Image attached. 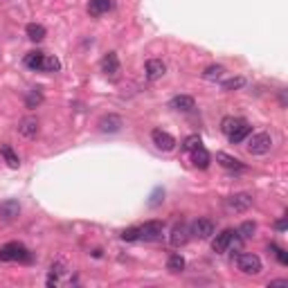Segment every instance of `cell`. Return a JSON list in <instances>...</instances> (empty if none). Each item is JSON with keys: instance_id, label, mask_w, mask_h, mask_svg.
I'll return each mask as SVG.
<instances>
[{"instance_id": "6da1fadb", "label": "cell", "mask_w": 288, "mask_h": 288, "mask_svg": "<svg viewBox=\"0 0 288 288\" xmlns=\"http://www.w3.org/2000/svg\"><path fill=\"white\" fill-rule=\"evenodd\" d=\"M0 261H23V264H30L32 254L23 243H7L0 248Z\"/></svg>"}, {"instance_id": "7a4b0ae2", "label": "cell", "mask_w": 288, "mask_h": 288, "mask_svg": "<svg viewBox=\"0 0 288 288\" xmlns=\"http://www.w3.org/2000/svg\"><path fill=\"white\" fill-rule=\"evenodd\" d=\"M270 147H273V137L268 133H254L248 140V153H252V156H266Z\"/></svg>"}, {"instance_id": "3957f363", "label": "cell", "mask_w": 288, "mask_h": 288, "mask_svg": "<svg viewBox=\"0 0 288 288\" xmlns=\"http://www.w3.org/2000/svg\"><path fill=\"white\" fill-rule=\"evenodd\" d=\"M236 266H239L241 273L245 275H259L261 273V259L252 252H243L236 257Z\"/></svg>"}, {"instance_id": "277c9868", "label": "cell", "mask_w": 288, "mask_h": 288, "mask_svg": "<svg viewBox=\"0 0 288 288\" xmlns=\"http://www.w3.org/2000/svg\"><path fill=\"white\" fill-rule=\"evenodd\" d=\"M225 207H228L230 212H245V210H250V207H252V196L245 194V191L230 196V198L225 200Z\"/></svg>"}, {"instance_id": "5b68a950", "label": "cell", "mask_w": 288, "mask_h": 288, "mask_svg": "<svg viewBox=\"0 0 288 288\" xmlns=\"http://www.w3.org/2000/svg\"><path fill=\"white\" fill-rule=\"evenodd\" d=\"M214 223H212L210 219H198V221H194L191 223V228H189V234L191 236H196V239H210L212 234H214Z\"/></svg>"}, {"instance_id": "8992f818", "label": "cell", "mask_w": 288, "mask_h": 288, "mask_svg": "<svg viewBox=\"0 0 288 288\" xmlns=\"http://www.w3.org/2000/svg\"><path fill=\"white\" fill-rule=\"evenodd\" d=\"M234 239H236V230H223L221 234H216V239L212 241V250L214 252H225V250L230 248V245L234 243Z\"/></svg>"}, {"instance_id": "52a82bcc", "label": "cell", "mask_w": 288, "mask_h": 288, "mask_svg": "<svg viewBox=\"0 0 288 288\" xmlns=\"http://www.w3.org/2000/svg\"><path fill=\"white\" fill-rule=\"evenodd\" d=\"M151 140H153V144H156L160 151H173V147H176L173 135H169L167 131H160V128H156V131L151 133Z\"/></svg>"}, {"instance_id": "ba28073f", "label": "cell", "mask_w": 288, "mask_h": 288, "mask_svg": "<svg viewBox=\"0 0 288 288\" xmlns=\"http://www.w3.org/2000/svg\"><path fill=\"white\" fill-rule=\"evenodd\" d=\"M97 126H99V131L102 133H119L122 131V126H124V122H122V117L119 115H104L102 119L97 122Z\"/></svg>"}, {"instance_id": "9c48e42d", "label": "cell", "mask_w": 288, "mask_h": 288, "mask_svg": "<svg viewBox=\"0 0 288 288\" xmlns=\"http://www.w3.org/2000/svg\"><path fill=\"white\" fill-rule=\"evenodd\" d=\"M165 72H167V65H165V61H160V59H149L147 65H144V74H147L149 81H158V79H162Z\"/></svg>"}, {"instance_id": "30bf717a", "label": "cell", "mask_w": 288, "mask_h": 288, "mask_svg": "<svg viewBox=\"0 0 288 288\" xmlns=\"http://www.w3.org/2000/svg\"><path fill=\"white\" fill-rule=\"evenodd\" d=\"M102 72L111 79H117L119 77V59L115 52H108L106 57L102 59Z\"/></svg>"}, {"instance_id": "8fae6325", "label": "cell", "mask_w": 288, "mask_h": 288, "mask_svg": "<svg viewBox=\"0 0 288 288\" xmlns=\"http://www.w3.org/2000/svg\"><path fill=\"white\" fill-rule=\"evenodd\" d=\"M162 236V223L160 221H149L140 228V239L144 241H158Z\"/></svg>"}, {"instance_id": "7c38bea8", "label": "cell", "mask_w": 288, "mask_h": 288, "mask_svg": "<svg viewBox=\"0 0 288 288\" xmlns=\"http://www.w3.org/2000/svg\"><path fill=\"white\" fill-rule=\"evenodd\" d=\"M169 241H171V245H176V248L185 245L187 241H189V228H187L185 223H176V225H173V230H171Z\"/></svg>"}, {"instance_id": "4fadbf2b", "label": "cell", "mask_w": 288, "mask_h": 288, "mask_svg": "<svg viewBox=\"0 0 288 288\" xmlns=\"http://www.w3.org/2000/svg\"><path fill=\"white\" fill-rule=\"evenodd\" d=\"M18 214H20V203H18V200L9 198V200H2V203H0V219H2V221H14Z\"/></svg>"}, {"instance_id": "5bb4252c", "label": "cell", "mask_w": 288, "mask_h": 288, "mask_svg": "<svg viewBox=\"0 0 288 288\" xmlns=\"http://www.w3.org/2000/svg\"><path fill=\"white\" fill-rule=\"evenodd\" d=\"M169 108L180 111V113H189V111L196 108V102H194V97H189V95H176V97L169 102Z\"/></svg>"}, {"instance_id": "9a60e30c", "label": "cell", "mask_w": 288, "mask_h": 288, "mask_svg": "<svg viewBox=\"0 0 288 288\" xmlns=\"http://www.w3.org/2000/svg\"><path fill=\"white\" fill-rule=\"evenodd\" d=\"M191 162H194L198 169H207L210 167V162H212V158H210V153H207V149L200 144V147H196L194 151H191Z\"/></svg>"}, {"instance_id": "2e32d148", "label": "cell", "mask_w": 288, "mask_h": 288, "mask_svg": "<svg viewBox=\"0 0 288 288\" xmlns=\"http://www.w3.org/2000/svg\"><path fill=\"white\" fill-rule=\"evenodd\" d=\"M18 133H20V135H25V137H34L36 133H39V119H36V117H25V119H20Z\"/></svg>"}, {"instance_id": "e0dca14e", "label": "cell", "mask_w": 288, "mask_h": 288, "mask_svg": "<svg viewBox=\"0 0 288 288\" xmlns=\"http://www.w3.org/2000/svg\"><path fill=\"white\" fill-rule=\"evenodd\" d=\"M250 133H252V126H250V124L243 119V122H241L239 126H236L234 131H232V133H230V135H228V140L232 142V144H239V142H243L245 137L250 135Z\"/></svg>"}, {"instance_id": "ac0fdd59", "label": "cell", "mask_w": 288, "mask_h": 288, "mask_svg": "<svg viewBox=\"0 0 288 288\" xmlns=\"http://www.w3.org/2000/svg\"><path fill=\"white\" fill-rule=\"evenodd\" d=\"M113 9V0H90L88 2V14L90 16H102Z\"/></svg>"}, {"instance_id": "d6986e66", "label": "cell", "mask_w": 288, "mask_h": 288, "mask_svg": "<svg viewBox=\"0 0 288 288\" xmlns=\"http://www.w3.org/2000/svg\"><path fill=\"white\" fill-rule=\"evenodd\" d=\"M216 160H219V165L221 167H225V169H230V171H243L245 167L241 165L236 158H232V156H228V153H216Z\"/></svg>"}, {"instance_id": "ffe728a7", "label": "cell", "mask_w": 288, "mask_h": 288, "mask_svg": "<svg viewBox=\"0 0 288 288\" xmlns=\"http://www.w3.org/2000/svg\"><path fill=\"white\" fill-rule=\"evenodd\" d=\"M25 34H27V39H30V41L39 43V41H43L45 36H48V30H45L43 25H39V23H30L27 27H25Z\"/></svg>"}, {"instance_id": "44dd1931", "label": "cell", "mask_w": 288, "mask_h": 288, "mask_svg": "<svg viewBox=\"0 0 288 288\" xmlns=\"http://www.w3.org/2000/svg\"><path fill=\"white\" fill-rule=\"evenodd\" d=\"M0 156L5 158L7 167H11V169H18L20 167V158L14 153V149L9 147V144H0Z\"/></svg>"}, {"instance_id": "7402d4cb", "label": "cell", "mask_w": 288, "mask_h": 288, "mask_svg": "<svg viewBox=\"0 0 288 288\" xmlns=\"http://www.w3.org/2000/svg\"><path fill=\"white\" fill-rule=\"evenodd\" d=\"M43 59H45V52H30V54H25V59L23 63L27 65L30 70H41V65H43Z\"/></svg>"}, {"instance_id": "603a6c76", "label": "cell", "mask_w": 288, "mask_h": 288, "mask_svg": "<svg viewBox=\"0 0 288 288\" xmlns=\"http://www.w3.org/2000/svg\"><path fill=\"white\" fill-rule=\"evenodd\" d=\"M167 270H169V273H182V270H185V259L178 252L169 254V259H167Z\"/></svg>"}, {"instance_id": "cb8c5ba5", "label": "cell", "mask_w": 288, "mask_h": 288, "mask_svg": "<svg viewBox=\"0 0 288 288\" xmlns=\"http://www.w3.org/2000/svg\"><path fill=\"white\" fill-rule=\"evenodd\" d=\"M41 70H43V72H59V70H61V61L57 59V57H52V54H45Z\"/></svg>"}, {"instance_id": "d4e9b609", "label": "cell", "mask_w": 288, "mask_h": 288, "mask_svg": "<svg viewBox=\"0 0 288 288\" xmlns=\"http://www.w3.org/2000/svg\"><path fill=\"white\" fill-rule=\"evenodd\" d=\"M254 232H257V223L245 221V223H241V228L236 230V239H250V236H254Z\"/></svg>"}, {"instance_id": "484cf974", "label": "cell", "mask_w": 288, "mask_h": 288, "mask_svg": "<svg viewBox=\"0 0 288 288\" xmlns=\"http://www.w3.org/2000/svg\"><path fill=\"white\" fill-rule=\"evenodd\" d=\"M223 74H225V68H223V65H210V68H205L203 77H205L207 81H216V79H221Z\"/></svg>"}, {"instance_id": "4316f807", "label": "cell", "mask_w": 288, "mask_h": 288, "mask_svg": "<svg viewBox=\"0 0 288 288\" xmlns=\"http://www.w3.org/2000/svg\"><path fill=\"white\" fill-rule=\"evenodd\" d=\"M41 102H43V93H41L39 88L30 90V93H27V97H25V104H27V108H36Z\"/></svg>"}, {"instance_id": "83f0119b", "label": "cell", "mask_w": 288, "mask_h": 288, "mask_svg": "<svg viewBox=\"0 0 288 288\" xmlns=\"http://www.w3.org/2000/svg\"><path fill=\"white\" fill-rule=\"evenodd\" d=\"M241 122H243V119H239V117H223V122H221V131H223L225 135H230Z\"/></svg>"}, {"instance_id": "f1b7e54d", "label": "cell", "mask_w": 288, "mask_h": 288, "mask_svg": "<svg viewBox=\"0 0 288 288\" xmlns=\"http://www.w3.org/2000/svg\"><path fill=\"white\" fill-rule=\"evenodd\" d=\"M243 86H245L243 77H232V79H225L223 81V90H236V88H243Z\"/></svg>"}, {"instance_id": "f546056e", "label": "cell", "mask_w": 288, "mask_h": 288, "mask_svg": "<svg viewBox=\"0 0 288 288\" xmlns=\"http://www.w3.org/2000/svg\"><path fill=\"white\" fill-rule=\"evenodd\" d=\"M268 250H273V252H275V257H277L279 264H282V266H288V254H286V250H282L279 245H275V243H270Z\"/></svg>"}, {"instance_id": "4dcf8cb0", "label": "cell", "mask_w": 288, "mask_h": 288, "mask_svg": "<svg viewBox=\"0 0 288 288\" xmlns=\"http://www.w3.org/2000/svg\"><path fill=\"white\" fill-rule=\"evenodd\" d=\"M122 239L124 241H137L140 239V228H126L122 232Z\"/></svg>"}, {"instance_id": "1f68e13d", "label": "cell", "mask_w": 288, "mask_h": 288, "mask_svg": "<svg viewBox=\"0 0 288 288\" xmlns=\"http://www.w3.org/2000/svg\"><path fill=\"white\" fill-rule=\"evenodd\" d=\"M182 147H185L187 151H194L196 147H200V137H198V135H189V137L185 140V144H182Z\"/></svg>"}, {"instance_id": "d6a6232c", "label": "cell", "mask_w": 288, "mask_h": 288, "mask_svg": "<svg viewBox=\"0 0 288 288\" xmlns=\"http://www.w3.org/2000/svg\"><path fill=\"white\" fill-rule=\"evenodd\" d=\"M277 286H288V279H275V282H270V288H277Z\"/></svg>"}, {"instance_id": "836d02e7", "label": "cell", "mask_w": 288, "mask_h": 288, "mask_svg": "<svg viewBox=\"0 0 288 288\" xmlns=\"http://www.w3.org/2000/svg\"><path fill=\"white\" fill-rule=\"evenodd\" d=\"M286 225H288V223H286V216H284V219H279L277 223H275V228H277L279 232H284V230H286Z\"/></svg>"}, {"instance_id": "e575fe53", "label": "cell", "mask_w": 288, "mask_h": 288, "mask_svg": "<svg viewBox=\"0 0 288 288\" xmlns=\"http://www.w3.org/2000/svg\"><path fill=\"white\" fill-rule=\"evenodd\" d=\"M160 194H165L162 189H156V194H153V200H151V205H158L160 203Z\"/></svg>"}]
</instances>
